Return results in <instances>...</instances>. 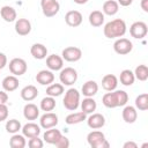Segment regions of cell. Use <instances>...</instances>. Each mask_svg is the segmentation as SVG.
<instances>
[{"label": "cell", "instance_id": "cell-1", "mask_svg": "<svg viewBox=\"0 0 148 148\" xmlns=\"http://www.w3.org/2000/svg\"><path fill=\"white\" fill-rule=\"evenodd\" d=\"M128 102V95L124 90H112L102 97V103L108 109H114L118 106H125Z\"/></svg>", "mask_w": 148, "mask_h": 148}, {"label": "cell", "instance_id": "cell-2", "mask_svg": "<svg viewBox=\"0 0 148 148\" xmlns=\"http://www.w3.org/2000/svg\"><path fill=\"white\" fill-rule=\"evenodd\" d=\"M126 30H127L126 23H125V21L121 20V18L112 20V21L108 22V23L104 25V28H103L104 36H105L106 38H109V39L123 37V36L126 34Z\"/></svg>", "mask_w": 148, "mask_h": 148}, {"label": "cell", "instance_id": "cell-3", "mask_svg": "<svg viewBox=\"0 0 148 148\" xmlns=\"http://www.w3.org/2000/svg\"><path fill=\"white\" fill-rule=\"evenodd\" d=\"M62 104L65 109L69 111H75L80 105V92L75 88H69L64 96Z\"/></svg>", "mask_w": 148, "mask_h": 148}, {"label": "cell", "instance_id": "cell-4", "mask_svg": "<svg viewBox=\"0 0 148 148\" xmlns=\"http://www.w3.org/2000/svg\"><path fill=\"white\" fill-rule=\"evenodd\" d=\"M87 141L91 148H109V142L105 139V135L101 131H91L87 135Z\"/></svg>", "mask_w": 148, "mask_h": 148}, {"label": "cell", "instance_id": "cell-5", "mask_svg": "<svg viewBox=\"0 0 148 148\" xmlns=\"http://www.w3.org/2000/svg\"><path fill=\"white\" fill-rule=\"evenodd\" d=\"M59 80L64 86H73L77 81V72L73 67H65L60 69Z\"/></svg>", "mask_w": 148, "mask_h": 148}, {"label": "cell", "instance_id": "cell-6", "mask_svg": "<svg viewBox=\"0 0 148 148\" xmlns=\"http://www.w3.org/2000/svg\"><path fill=\"white\" fill-rule=\"evenodd\" d=\"M40 7L46 17H53L60 10V5L57 0H40Z\"/></svg>", "mask_w": 148, "mask_h": 148}, {"label": "cell", "instance_id": "cell-7", "mask_svg": "<svg viewBox=\"0 0 148 148\" xmlns=\"http://www.w3.org/2000/svg\"><path fill=\"white\" fill-rule=\"evenodd\" d=\"M9 72L15 75V76H21L23 74H25L27 69H28V66H27V62L24 59L22 58H14L9 61Z\"/></svg>", "mask_w": 148, "mask_h": 148}, {"label": "cell", "instance_id": "cell-8", "mask_svg": "<svg viewBox=\"0 0 148 148\" xmlns=\"http://www.w3.org/2000/svg\"><path fill=\"white\" fill-rule=\"evenodd\" d=\"M113 50L117 54L125 56V54H128L133 50V44L130 39L120 37L113 43Z\"/></svg>", "mask_w": 148, "mask_h": 148}, {"label": "cell", "instance_id": "cell-9", "mask_svg": "<svg viewBox=\"0 0 148 148\" xmlns=\"http://www.w3.org/2000/svg\"><path fill=\"white\" fill-rule=\"evenodd\" d=\"M82 57V51L80 47L76 46H68L65 47L61 52V58L68 62H75L79 61Z\"/></svg>", "mask_w": 148, "mask_h": 148}, {"label": "cell", "instance_id": "cell-10", "mask_svg": "<svg viewBox=\"0 0 148 148\" xmlns=\"http://www.w3.org/2000/svg\"><path fill=\"white\" fill-rule=\"evenodd\" d=\"M148 32V28L147 24L142 21H136L134 23H132V25L130 27V34L133 38L135 39H142L146 37Z\"/></svg>", "mask_w": 148, "mask_h": 148}, {"label": "cell", "instance_id": "cell-11", "mask_svg": "<svg viewBox=\"0 0 148 148\" xmlns=\"http://www.w3.org/2000/svg\"><path fill=\"white\" fill-rule=\"evenodd\" d=\"M58 116L53 112H45L40 118H39V126L44 130H49L52 127H56L58 125Z\"/></svg>", "mask_w": 148, "mask_h": 148}, {"label": "cell", "instance_id": "cell-12", "mask_svg": "<svg viewBox=\"0 0 148 148\" xmlns=\"http://www.w3.org/2000/svg\"><path fill=\"white\" fill-rule=\"evenodd\" d=\"M88 126L91 130H99L105 125V117L102 113H90V116L86 119Z\"/></svg>", "mask_w": 148, "mask_h": 148}, {"label": "cell", "instance_id": "cell-13", "mask_svg": "<svg viewBox=\"0 0 148 148\" xmlns=\"http://www.w3.org/2000/svg\"><path fill=\"white\" fill-rule=\"evenodd\" d=\"M82 14L79 10H69L65 15V22L72 28H76L82 23Z\"/></svg>", "mask_w": 148, "mask_h": 148}, {"label": "cell", "instance_id": "cell-14", "mask_svg": "<svg viewBox=\"0 0 148 148\" xmlns=\"http://www.w3.org/2000/svg\"><path fill=\"white\" fill-rule=\"evenodd\" d=\"M15 31L20 36H27L31 31V23L28 18H18L15 21Z\"/></svg>", "mask_w": 148, "mask_h": 148}, {"label": "cell", "instance_id": "cell-15", "mask_svg": "<svg viewBox=\"0 0 148 148\" xmlns=\"http://www.w3.org/2000/svg\"><path fill=\"white\" fill-rule=\"evenodd\" d=\"M46 66L50 71H60L64 67V59L58 54H51L46 58Z\"/></svg>", "mask_w": 148, "mask_h": 148}, {"label": "cell", "instance_id": "cell-16", "mask_svg": "<svg viewBox=\"0 0 148 148\" xmlns=\"http://www.w3.org/2000/svg\"><path fill=\"white\" fill-rule=\"evenodd\" d=\"M36 81L42 86H49L54 81V74L52 71L42 69L36 74Z\"/></svg>", "mask_w": 148, "mask_h": 148}, {"label": "cell", "instance_id": "cell-17", "mask_svg": "<svg viewBox=\"0 0 148 148\" xmlns=\"http://www.w3.org/2000/svg\"><path fill=\"white\" fill-rule=\"evenodd\" d=\"M30 53L35 59L42 60L45 59L47 56V47L42 43H35L30 47Z\"/></svg>", "mask_w": 148, "mask_h": 148}, {"label": "cell", "instance_id": "cell-18", "mask_svg": "<svg viewBox=\"0 0 148 148\" xmlns=\"http://www.w3.org/2000/svg\"><path fill=\"white\" fill-rule=\"evenodd\" d=\"M23 117L27 120H36L39 117V109L34 103H28L23 108Z\"/></svg>", "mask_w": 148, "mask_h": 148}, {"label": "cell", "instance_id": "cell-19", "mask_svg": "<svg viewBox=\"0 0 148 148\" xmlns=\"http://www.w3.org/2000/svg\"><path fill=\"white\" fill-rule=\"evenodd\" d=\"M121 116H123V119H124L125 123H127V124H133V123H135L136 119H138V111H136L135 106L126 105V106L123 109Z\"/></svg>", "mask_w": 148, "mask_h": 148}, {"label": "cell", "instance_id": "cell-20", "mask_svg": "<svg viewBox=\"0 0 148 148\" xmlns=\"http://www.w3.org/2000/svg\"><path fill=\"white\" fill-rule=\"evenodd\" d=\"M21 131H22V134L25 138L30 139V138H34V136H38L40 134V126L35 124V123H28L24 126H22Z\"/></svg>", "mask_w": 148, "mask_h": 148}, {"label": "cell", "instance_id": "cell-21", "mask_svg": "<svg viewBox=\"0 0 148 148\" xmlns=\"http://www.w3.org/2000/svg\"><path fill=\"white\" fill-rule=\"evenodd\" d=\"M118 86V77L113 74H106L102 79V87L106 91H112L116 90Z\"/></svg>", "mask_w": 148, "mask_h": 148}, {"label": "cell", "instance_id": "cell-22", "mask_svg": "<svg viewBox=\"0 0 148 148\" xmlns=\"http://www.w3.org/2000/svg\"><path fill=\"white\" fill-rule=\"evenodd\" d=\"M18 79L15 75H8L2 80V88L7 92H12L18 88Z\"/></svg>", "mask_w": 148, "mask_h": 148}, {"label": "cell", "instance_id": "cell-23", "mask_svg": "<svg viewBox=\"0 0 148 148\" xmlns=\"http://www.w3.org/2000/svg\"><path fill=\"white\" fill-rule=\"evenodd\" d=\"M97 91H98V84L94 80H89V81L84 82L81 88V92L86 97H92L97 94Z\"/></svg>", "mask_w": 148, "mask_h": 148}, {"label": "cell", "instance_id": "cell-24", "mask_svg": "<svg viewBox=\"0 0 148 148\" xmlns=\"http://www.w3.org/2000/svg\"><path fill=\"white\" fill-rule=\"evenodd\" d=\"M21 98L25 102H31L34 101L37 96H38V90L35 86L32 84H29V86H25L22 90H21Z\"/></svg>", "mask_w": 148, "mask_h": 148}, {"label": "cell", "instance_id": "cell-25", "mask_svg": "<svg viewBox=\"0 0 148 148\" xmlns=\"http://www.w3.org/2000/svg\"><path fill=\"white\" fill-rule=\"evenodd\" d=\"M61 135L62 134L59 130H57L56 127H52V128H49L45 131V133L43 134V140L49 145H54Z\"/></svg>", "mask_w": 148, "mask_h": 148}, {"label": "cell", "instance_id": "cell-26", "mask_svg": "<svg viewBox=\"0 0 148 148\" xmlns=\"http://www.w3.org/2000/svg\"><path fill=\"white\" fill-rule=\"evenodd\" d=\"M102 10H103V14L104 15H109V16H113L118 13L119 10V5L116 0H106L104 3H103V7H102Z\"/></svg>", "mask_w": 148, "mask_h": 148}, {"label": "cell", "instance_id": "cell-27", "mask_svg": "<svg viewBox=\"0 0 148 148\" xmlns=\"http://www.w3.org/2000/svg\"><path fill=\"white\" fill-rule=\"evenodd\" d=\"M0 15L6 22H14L16 21V17H17L16 10L12 6H2L0 9Z\"/></svg>", "mask_w": 148, "mask_h": 148}, {"label": "cell", "instance_id": "cell-28", "mask_svg": "<svg viewBox=\"0 0 148 148\" xmlns=\"http://www.w3.org/2000/svg\"><path fill=\"white\" fill-rule=\"evenodd\" d=\"M80 105H81V110L86 114L92 113L96 110V108H97V103H96V101L92 97H86V98H83V101L80 103Z\"/></svg>", "mask_w": 148, "mask_h": 148}, {"label": "cell", "instance_id": "cell-29", "mask_svg": "<svg viewBox=\"0 0 148 148\" xmlns=\"http://www.w3.org/2000/svg\"><path fill=\"white\" fill-rule=\"evenodd\" d=\"M86 119H87V114L83 111H80V112H72V113H69L65 118V121L68 125H74V124H80V123L84 121Z\"/></svg>", "mask_w": 148, "mask_h": 148}, {"label": "cell", "instance_id": "cell-30", "mask_svg": "<svg viewBox=\"0 0 148 148\" xmlns=\"http://www.w3.org/2000/svg\"><path fill=\"white\" fill-rule=\"evenodd\" d=\"M104 14L103 12L101 10H92L90 14H89V23L92 25V27H101L103 23H104Z\"/></svg>", "mask_w": 148, "mask_h": 148}, {"label": "cell", "instance_id": "cell-31", "mask_svg": "<svg viewBox=\"0 0 148 148\" xmlns=\"http://www.w3.org/2000/svg\"><path fill=\"white\" fill-rule=\"evenodd\" d=\"M119 81L121 84L126 86V87H130L134 83L135 81V76H134V73L131 71V69H124L120 72V75H119Z\"/></svg>", "mask_w": 148, "mask_h": 148}, {"label": "cell", "instance_id": "cell-32", "mask_svg": "<svg viewBox=\"0 0 148 148\" xmlns=\"http://www.w3.org/2000/svg\"><path fill=\"white\" fill-rule=\"evenodd\" d=\"M64 91H65V88H64V84H61V83H53L52 82L46 88V95L52 96V97H58V96L62 95Z\"/></svg>", "mask_w": 148, "mask_h": 148}, {"label": "cell", "instance_id": "cell-33", "mask_svg": "<svg viewBox=\"0 0 148 148\" xmlns=\"http://www.w3.org/2000/svg\"><path fill=\"white\" fill-rule=\"evenodd\" d=\"M27 145V141H25V136L23 134H13L10 140H9V146L12 148H24Z\"/></svg>", "mask_w": 148, "mask_h": 148}, {"label": "cell", "instance_id": "cell-34", "mask_svg": "<svg viewBox=\"0 0 148 148\" xmlns=\"http://www.w3.org/2000/svg\"><path fill=\"white\" fill-rule=\"evenodd\" d=\"M39 108H40L43 111H45V112L53 111L54 108H56V99H54V97H52V96H46V97H44V98L40 101Z\"/></svg>", "mask_w": 148, "mask_h": 148}, {"label": "cell", "instance_id": "cell-35", "mask_svg": "<svg viewBox=\"0 0 148 148\" xmlns=\"http://www.w3.org/2000/svg\"><path fill=\"white\" fill-rule=\"evenodd\" d=\"M135 109H138L140 111L148 110V94L147 92L140 94L135 98Z\"/></svg>", "mask_w": 148, "mask_h": 148}, {"label": "cell", "instance_id": "cell-36", "mask_svg": "<svg viewBox=\"0 0 148 148\" xmlns=\"http://www.w3.org/2000/svg\"><path fill=\"white\" fill-rule=\"evenodd\" d=\"M135 79L139 81H146L148 79V67L146 65H139L135 67V71L133 72Z\"/></svg>", "mask_w": 148, "mask_h": 148}, {"label": "cell", "instance_id": "cell-37", "mask_svg": "<svg viewBox=\"0 0 148 148\" xmlns=\"http://www.w3.org/2000/svg\"><path fill=\"white\" fill-rule=\"evenodd\" d=\"M5 127H6V131L8 133L15 134V133H17L22 128V125H21V123L17 119H9V120H7Z\"/></svg>", "mask_w": 148, "mask_h": 148}, {"label": "cell", "instance_id": "cell-38", "mask_svg": "<svg viewBox=\"0 0 148 148\" xmlns=\"http://www.w3.org/2000/svg\"><path fill=\"white\" fill-rule=\"evenodd\" d=\"M28 146L30 148H42L44 146V142L42 139H39L38 136H34V138H30L29 141H28Z\"/></svg>", "mask_w": 148, "mask_h": 148}, {"label": "cell", "instance_id": "cell-39", "mask_svg": "<svg viewBox=\"0 0 148 148\" xmlns=\"http://www.w3.org/2000/svg\"><path fill=\"white\" fill-rule=\"evenodd\" d=\"M54 146H56L57 148H68V147H69V140H68L67 136L61 135V136L58 139V141L54 143Z\"/></svg>", "mask_w": 148, "mask_h": 148}, {"label": "cell", "instance_id": "cell-40", "mask_svg": "<svg viewBox=\"0 0 148 148\" xmlns=\"http://www.w3.org/2000/svg\"><path fill=\"white\" fill-rule=\"evenodd\" d=\"M8 118V108L6 104H0V121H3Z\"/></svg>", "mask_w": 148, "mask_h": 148}, {"label": "cell", "instance_id": "cell-41", "mask_svg": "<svg viewBox=\"0 0 148 148\" xmlns=\"http://www.w3.org/2000/svg\"><path fill=\"white\" fill-rule=\"evenodd\" d=\"M8 102V95H7V91L2 90L0 91V104H6Z\"/></svg>", "mask_w": 148, "mask_h": 148}, {"label": "cell", "instance_id": "cell-42", "mask_svg": "<svg viewBox=\"0 0 148 148\" xmlns=\"http://www.w3.org/2000/svg\"><path fill=\"white\" fill-rule=\"evenodd\" d=\"M6 65H7V57H6L5 53L0 52V69L6 67Z\"/></svg>", "mask_w": 148, "mask_h": 148}, {"label": "cell", "instance_id": "cell-43", "mask_svg": "<svg viewBox=\"0 0 148 148\" xmlns=\"http://www.w3.org/2000/svg\"><path fill=\"white\" fill-rule=\"evenodd\" d=\"M117 2H118V5H120L123 7H127V6L132 5L133 0H117Z\"/></svg>", "mask_w": 148, "mask_h": 148}, {"label": "cell", "instance_id": "cell-44", "mask_svg": "<svg viewBox=\"0 0 148 148\" xmlns=\"http://www.w3.org/2000/svg\"><path fill=\"white\" fill-rule=\"evenodd\" d=\"M123 147L124 148H138V145L135 142H133V141H127V142H125L123 145Z\"/></svg>", "mask_w": 148, "mask_h": 148}, {"label": "cell", "instance_id": "cell-45", "mask_svg": "<svg viewBox=\"0 0 148 148\" xmlns=\"http://www.w3.org/2000/svg\"><path fill=\"white\" fill-rule=\"evenodd\" d=\"M141 8L145 13H148V0H141Z\"/></svg>", "mask_w": 148, "mask_h": 148}, {"label": "cell", "instance_id": "cell-46", "mask_svg": "<svg viewBox=\"0 0 148 148\" xmlns=\"http://www.w3.org/2000/svg\"><path fill=\"white\" fill-rule=\"evenodd\" d=\"M75 3H77V5H84V3H87L88 2V0H73Z\"/></svg>", "mask_w": 148, "mask_h": 148}]
</instances>
